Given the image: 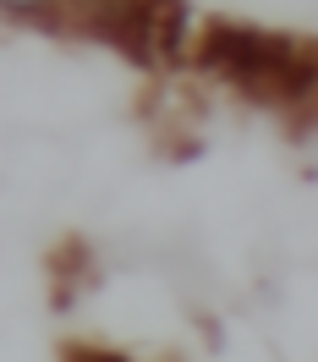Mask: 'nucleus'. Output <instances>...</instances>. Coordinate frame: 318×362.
I'll return each instance as SVG.
<instances>
[{"mask_svg":"<svg viewBox=\"0 0 318 362\" xmlns=\"http://www.w3.org/2000/svg\"><path fill=\"white\" fill-rule=\"evenodd\" d=\"M198 61H204V71H220L258 105H296V99L318 93V45H302L285 33L214 23L198 45Z\"/></svg>","mask_w":318,"mask_h":362,"instance_id":"f257e3e1","label":"nucleus"},{"mask_svg":"<svg viewBox=\"0 0 318 362\" xmlns=\"http://www.w3.org/2000/svg\"><path fill=\"white\" fill-rule=\"evenodd\" d=\"M71 23L132 55L137 66H159L182 55L187 33V6L182 0H61Z\"/></svg>","mask_w":318,"mask_h":362,"instance_id":"f03ea898","label":"nucleus"},{"mask_svg":"<svg viewBox=\"0 0 318 362\" xmlns=\"http://www.w3.org/2000/svg\"><path fill=\"white\" fill-rule=\"evenodd\" d=\"M66 362H126L121 351H105V346H71Z\"/></svg>","mask_w":318,"mask_h":362,"instance_id":"7ed1b4c3","label":"nucleus"},{"mask_svg":"<svg viewBox=\"0 0 318 362\" xmlns=\"http://www.w3.org/2000/svg\"><path fill=\"white\" fill-rule=\"evenodd\" d=\"M55 0H0V11H49Z\"/></svg>","mask_w":318,"mask_h":362,"instance_id":"20e7f679","label":"nucleus"}]
</instances>
